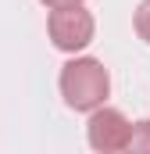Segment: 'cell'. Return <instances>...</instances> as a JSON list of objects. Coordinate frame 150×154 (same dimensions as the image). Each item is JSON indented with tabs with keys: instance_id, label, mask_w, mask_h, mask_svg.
Wrapping results in <instances>:
<instances>
[{
	"instance_id": "cell-3",
	"label": "cell",
	"mask_w": 150,
	"mask_h": 154,
	"mask_svg": "<svg viewBox=\"0 0 150 154\" xmlns=\"http://www.w3.org/2000/svg\"><path fill=\"white\" fill-rule=\"evenodd\" d=\"M86 140H89V147H93V151H100V154L129 151L132 122L122 115L118 108L100 104L97 111H89V122H86Z\"/></svg>"
},
{
	"instance_id": "cell-1",
	"label": "cell",
	"mask_w": 150,
	"mask_h": 154,
	"mask_svg": "<svg viewBox=\"0 0 150 154\" xmlns=\"http://www.w3.org/2000/svg\"><path fill=\"white\" fill-rule=\"evenodd\" d=\"M57 86L72 111H97L111 93V75L97 57H72L61 68Z\"/></svg>"
},
{
	"instance_id": "cell-2",
	"label": "cell",
	"mask_w": 150,
	"mask_h": 154,
	"mask_svg": "<svg viewBox=\"0 0 150 154\" xmlns=\"http://www.w3.org/2000/svg\"><path fill=\"white\" fill-rule=\"evenodd\" d=\"M46 32L54 39L57 50L64 54H79L93 43V32H97V22L93 14L82 7V4H72V7H54L50 18H46Z\"/></svg>"
},
{
	"instance_id": "cell-4",
	"label": "cell",
	"mask_w": 150,
	"mask_h": 154,
	"mask_svg": "<svg viewBox=\"0 0 150 154\" xmlns=\"http://www.w3.org/2000/svg\"><path fill=\"white\" fill-rule=\"evenodd\" d=\"M129 151L150 154V118H143V122H136V125H132V140H129Z\"/></svg>"
},
{
	"instance_id": "cell-6",
	"label": "cell",
	"mask_w": 150,
	"mask_h": 154,
	"mask_svg": "<svg viewBox=\"0 0 150 154\" xmlns=\"http://www.w3.org/2000/svg\"><path fill=\"white\" fill-rule=\"evenodd\" d=\"M39 4H46L54 11V7H72V4H86V0H39Z\"/></svg>"
},
{
	"instance_id": "cell-5",
	"label": "cell",
	"mask_w": 150,
	"mask_h": 154,
	"mask_svg": "<svg viewBox=\"0 0 150 154\" xmlns=\"http://www.w3.org/2000/svg\"><path fill=\"white\" fill-rule=\"evenodd\" d=\"M136 32H140L143 43H150V0H143L136 7Z\"/></svg>"
}]
</instances>
